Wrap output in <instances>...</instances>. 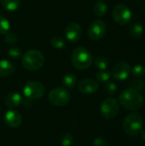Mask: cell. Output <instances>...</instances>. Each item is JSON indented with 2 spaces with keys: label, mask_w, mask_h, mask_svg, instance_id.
Masks as SVG:
<instances>
[{
  "label": "cell",
  "mask_w": 145,
  "mask_h": 146,
  "mask_svg": "<svg viewBox=\"0 0 145 146\" xmlns=\"http://www.w3.org/2000/svg\"><path fill=\"white\" fill-rule=\"evenodd\" d=\"M119 103L127 110H138L143 107L144 99L139 92L128 88L120 94Z\"/></svg>",
  "instance_id": "6da1fadb"
},
{
  "label": "cell",
  "mask_w": 145,
  "mask_h": 146,
  "mask_svg": "<svg viewBox=\"0 0 145 146\" xmlns=\"http://www.w3.org/2000/svg\"><path fill=\"white\" fill-rule=\"evenodd\" d=\"M71 62L75 68L79 70H85L92 64L93 56L86 48L79 46L73 50L71 55Z\"/></svg>",
  "instance_id": "7a4b0ae2"
},
{
  "label": "cell",
  "mask_w": 145,
  "mask_h": 146,
  "mask_svg": "<svg viewBox=\"0 0 145 146\" xmlns=\"http://www.w3.org/2000/svg\"><path fill=\"white\" fill-rule=\"evenodd\" d=\"M123 130L130 136H138L143 130V117L138 112L129 113L123 121Z\"/></svg>",
  "instance_id": "3957f363"
},
{
  "label": "cell",
  "mask_w": 145,
  "mask_h": 146,
  "mask_svg": "<svg viewBox=\"0 0 145 146\" xmlns=\"http://www.w3.org/2000/svg\"><path fill=\"white\" fill-rule=\"evenodd\" d=\"M44 56L42 52L31 50L26 51L21 57V64L22 66L30 71H36L40 69L44 64Z\"/></svg>",
  "instance_id": "277c9868"
},
{
  "label": "cell",
  "mask_w": 145,
  "mask_h": 146,
  "mask_svg": "<svg viewBox=\"0 0 145 146\" xmlns=\"http://www.w3.org/2000/svg\"><path fill=\"white\" fill-rule=\"evenodd\" d=\"M71 98L70 92L65 87H56L52 89L48 95L49 102L56 107L67 105Z\"/></svg>",
  "instance_id": "5b68a950"
},
{
  "label": "cell",
  "mask_w": 145,
  "mask_h": 146,
  "mask_svg": "<svg viewBox=\"0 0 145 146\" xmlns=\"http://www.w3.org/2000/svg\"><path fill=\"white\" fill-rule=\"evenodd\" d=\"M101 115L107 120H111L117 116L120 111L119 103L113 98H108L104 99L101 104Z\"/></svg>",
  "instance_id": "8992f818"
},
{
  "label": "cell",
  "mask_w": 145,
  "mask_h": 146,
  "mask_svg": "<svg viewBox=\"0 0 145 146\" xmlns=\"http://www.w3.org/2000/svg\"><path fill=\"white\" fill-rule=\"evenodd\" d=\"M45 92L44 86L38 81H28L23 88V94L28 99H39Z\"/></svg>",
  "instance_id": "52a82bcc"
},
{
  "label": "cell",
  "mask_w": 145,
  "mask_h": 146,
  "mask_svg": "<svg viewBox=\"0 0 145 146\" xmlns=\"http://www.w3.org/2000/svg\"><path fill=\"white\" fill-rule=\"evenodd\" d=\"M113 18L115 21L121 25L124 26L127 24L132 17V13L128 6L125 4H117L113 9Z\"/></svg>",
  "instance_id": "ba28073f"
},
{
  "label": "cell",
  "mask_w": 145,
  "mask_h": 146,
  "mask_svg": "<svg viewBox=\"0 0 145 146\" xmlns=\"http://www.w3.org/2000/svg\"><path fill=\"white\" fill-rule=\"evenodd\" d=\"M107 32V27L104 21L102 20H94L89 26L88 36L93 41H98L102 39Z\"/></svg>",
  "instance_id": "9c48e42d"
},
{
  "label": "cell",
  "mask_w": 145,
  "mask_h": 146,
  "mask_svg": "<svg viewBox=\"0 0 145 146\" xmlns=\"http://www.w3.org/2000/svg\"><path fill=\"white\" fill-rule=\"evenodd\" d=\"M131 74V66L126 62L116 63L113 68L112 75L117 80H126Z\"/></svg>",
  "instance_id": "30bf717a"
},
{
  "label": "cell",
  "mask_w": 145,
  "mask_h": 146,
  "mask_svg": "<svg viewBox=\"0 0 145 146\" xmlns=\"http://www.w3.org/2000/svg\"><path fill=\"white\" fill-rule=\"evenodd\" d=\"M65 35L67 39L71 43L78 42L82 36V28L79 24L76 22L69 23L65 29Z\"/></svg>",
  "instance_id": "8fae6325"
},
{
  "label": "cell",
  "mask_w": 145,
  "mask_h": 146,
  "mask_svg": "<svg viewBox=\"0 0 145 146\" xmlns=\"http://www.w3.org/2000/svg\"><path fill=\"white\" fill-rule=\"evenodd\" d=\"M3 120L8 127L11 128H16L20 127V125L21 124L22 116L17 110H9L5 112Z\"/></svg>",
  "instance_id": "7c38bea8"
},
{
  "label": "cell",
  "mask_w": 145,
  "mask_h": 146,
  "mask_svg": "<svg viewBox=\"0 0 145 146\" xmlns=\"http://www.w3.org/2000/svg\"><path fill=\"white\" fill-rule=\"evenodd\" d=\"M78 89L83 94H93L97 91L98 84L95 80L85 78L79 82Z\"/></svg>",
  "instance_id": "4fadbf2b"
},
{
  "label": "cell",
  "mask_w": 145,
  "mask_h": 146,
  "mask_svg": "<svg viewBox=\"0 0 145 146\" xmlns=\"http://www.w3.org/2000/svg\"><path fill=\"white\" fill-rule=\"evenodd\" d=\"M4 103L9 108L18 107L22 103V97L18 92H10L5 97Z\"/></svg>",
  "instance_id": "5bb4252c"
},
{
  "label": "cell",
  "mask_w": 145,
  "mask_h": 146,
  "mask_svg": "<svg viewBox=\"0 0 145 146\" xmlns=\"http://www.w3.org/2000/svg\"><path fill=\"white\" fill-rule=\"evenodd\" d=\"M15 72L14 64L8 60H0V77L10 76Z\"/></svg>",
  "instance_id": "9a60e30c"
},
{
  "label": "cell",
  "mask_w": 145,
  "mask_h": 146,
  "mask_svg": "<svg viewBox=\"0 0 145 146\" xmlns=\"http://www.w3.org/2000/svg\"><path fill=\"white\" fill-rule=\"evenodd\" d=\"M93 11L97 16L103 17L106 15V13L108 11V5L104 1L99 0L95 3V5L93 7Z\"/></svg>",
  "instance_id": "2e32d148"
},
{
  "label": "cell",
  "mask_w": 145,
  "mask_h": 146,
  "mask_svg": "<svg viewBox=\"0 0 145 146\" xmlns=\"http://www.w3.org/2000/svg\"><path fill=\"white\" fill-rule=\"evenodd\" d=\"M129 33L134 38H139L144 33V27L138 22L132 23L129 27Z\"/></svg>",
  "instance_id": "e0dca14e"
},
{
  "label": "cell",
  "mask_w": 145,
  "mask_h": 146,
  "mask_svg": "<svg viewBox=\"0 0 145 146\" xmlns=\"http://www.w3.org/2000/svg\"><path fill=\"white\" fill-rule=\"evenodd\" d=\"M62 82L65 88H73L76 85L77 78L73 74H67L62 77Z\"/></svg>",
  "instance_id": "ac0fdd59"
},
{
  "label": "cell",
  "mask_w": 145,
  "mask_h": 146,
  "mask_svg": "<svg viewBox=\"0 0 145 146\" xmlns=\"http://www.w3.org/2000/svg\"><path fill=\"white\" fill-rule=\"evenodd\" d=\"M1 4L8 11H15L20 7L19 0H1Z\"/></svg>",
  "instance_id": "d6986e66"
},
{
  "label": "cell",
  "mask_w": 145,
  "mask_h": 146,
  "mask_svg": "<svg viewBox=\"0 0 145 146\" xmlns=\"http://www.w3.org/2000/svg\"><path fill=\"white\" fill-rule=\"evenodd\" d=\"M50 45L56 50H62L65 47V41L60 36H54L50 40Z\"/></svg>",
  "instance_id": "ffe728a7"
},
{
  "label": "cell",
  "mask_w": 145,
  "mask_h": 146,
  "mask_svg": "<svg viewBox=\"0 0 145 146\" xmlns=\"http://www.w3.org/2000/svg\"><path fill=\"white\" fill-rule=\"evenodd\" d=\"M94 64L96 68H98L99 70H106L109 67V61L107 58L103 56H98L96 58Z\"/></svg>",
  "instance_id": "44dd1931"
},
{
  "label": "cell",
  "mask_w": 145,
  "mask_h": 146,
  "mask_svg": "<svg viewBox=\"0 0 145 146\" xmlns=\"http://www.w3.org/2000/svg\"><path fill=\"white\" fill-rule=\"evenodd\" d=\"M10 28V23L7 18L3 15H0V35L6 34L9 33Z\"/></svg>",
  "instance_id": "7402d4cb"
},
{
  "label": "cell",
  "mask_w": 145,
  "mask_h": 146,
  "mask_svg": "<svg viewBox=\"0 0 145 146\" xmlns=\"http://www.w3.org/2000/svg\"><path fill=\"white\" fill-rule=\"evenodd\" d=\"M131 73L137 78L143 77L145 74V68L141 64H136L132 68H131Z\"/></svg>",
  "instance_id": "603a6c76"
},
{
  "label": "cell",
  "mask_w": 145,
  "mask_h": 146,
  "mask_svg": "<svg viewBox=\"0 0 145 146\" xmlns=\"http://www.w3.org/2000/svg\"><path fill=\"white\" fill-rule=\"evenodd\" d=\"M96 78L99 82H104L106 83L107 81H109L111 78V74L107 71V70H100L99 72L97 73L96 74Z\"/></svg>",
  "instance_id": "cb8c5ba5"
},
{
  "label": "cell",
  "mask_w": 145,
  "mask_h": 146,
  "mask_svg": "<svg viewBox=\"0 0 145 146\" xmlns=\"http://www.w3.org/2000/svg\"><path fill=\"white\" fill-rule=\"evenodd\" d=\"M144 83L142 80L140 79H134V80H132L131 82L129 83V87L135 90V91H138V92H140L143 90L144 88Z\"/></svg>",
  "instance_id": "d4e9b609"
},
{
  "label": "cell",
  "mask_w": 145,
  "mask_h": 146,
  "mask_svg": "<svg viewBox=\"0 0 145 146\" xmlns=\"http://www.w3.org/2000/svg\"><path fill=\"white\" fill-rule=\"evenodd\" d=\"M117 90V86L115 85V83L112 82V81H107L105 83L104 86V91L107 94L109 95H113Z\"/></svg>",
  "instance_id": "484cf974"
},
{
  "label": "cell",
  "mask_w": 145,
  "mask_h": 146,
  "mask_svg": "<svg viewBox=\"0 0 145 146\" xmlns=\"http://www.w3.org/2000/svg\"><path fill=\"white\" fill-rule=\"evenodd\" d=\"M73 141V138L72 136L71 133H66L62 135V139H61V143L62 146H71Z\"/></svg>",
  "instance_id": "4316f807"
},
{
  "label": "cell",
  "mask_w": 145,
  "mask_h": 146,
  "mask_svg": "<svg viewBox=\"0 0 145 146\" xmlns=\"http://www.w3.org/2000/svg\"><path fill=\"white\" fill-rule=\"evenodd\" d=\"M8 55L11 57V58H14V59H16V58H19L21 56V50L19 47L17 46H15V47H10L9 50H8Z\"/></svg>",
  "instance_id": "83f0119b"
},
{
  "label": "cell",
  "mask_w": 145,
  "mask_h": 146,
  "mask_svg": "<svg viewBox=\"0 0 145 146\" xmlns=\"http://www.w3.org/2000/svg\"><path fill=\"white\" fill-rule=\"evenodd\" d=\"M4 40L9 44H14L17 41V37L15 33H7L4 37Z\"/></svg>",
  "instance_id": "f1b7e54d"
},
{
  "label": "cell",
  "mask_w": 145,
  "mask_h": 146,
  "mask_svg": "<svg viewBox=\"0 0 145 146\" xmlns=\"http://www.w3.org/2000/svg\"><path fill=\"white\" fill-rule=\"evenodd\" d=\"M93 146H107L108 145V142L107 140L104 139V138H102V137H98V138H96L93 141Z\"/></svg>",
  "instance_id": "f546056e"
},
{
  "label": "cell",
  "mask_w": 145,
  "mask_h": 146,
  "mask_svg": "<svg viewBox=\"0 0 145 146\" xmlns=\"http://www.w3.org/2000/svg\"><path fill=\"white\" fill-rule=\"evenodd\" d=\"M140 134H141V138H142V139L145 141V130H142L141 131V133H140Z\"/></svg>",
  "instance_id": "4dcf8cb0"
},
{
  "label": "cell",
  "mask_w": 145,
  "mask_h": 146,
  "mask_svg": "<svg viewBox=\"0 0 145 146\" xmlns=\"http://www.w3.org/2000/svg\"><path fill=\"white\" fill-rule=\"evenodd\" d=\"M144 9H145V4H144Z\"/></svg>",
  "instance_id": "1f68e13d"
}]
</instances>
